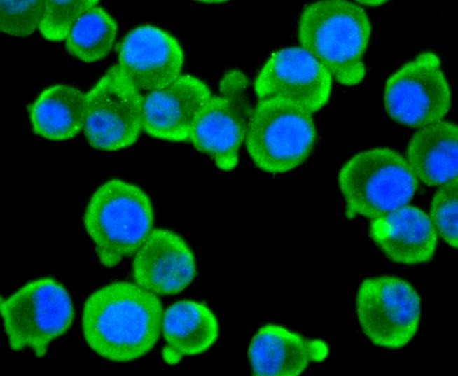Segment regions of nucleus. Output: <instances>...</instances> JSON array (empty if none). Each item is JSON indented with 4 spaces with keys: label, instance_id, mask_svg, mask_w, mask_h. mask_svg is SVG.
<instances>
[{
    "label": "nucleus",
    "instance_id": "10",
    "mask_svg": "<svg viewBox=\"0 0 458 376\" xmlns=\"http://www.w3.org/2000/svg\"><path fill=\"white\" fill-rule=\"evenodd\" d=\"M451 92L438 56L419 54L387 81L384 108L396 123L422 127L440 121L451 107Z\"/></svg>",
    "mask_w": 458,
    "mask_h": 376
},
{
    "label": "nucleus",
    "instance_id": "3",
    "mask_svg": "<svg viewBox=\"0 0 458 376\" xmlns=\"http://www.w3.org/2000/svg\"><path fill=\"white\" fill-rule=\"evenodd\" d=\"M153 219L151 201L141 188L111 179L93 193L83 223L99 262L113 267L137 253L152 231Z\"/></svg>",
    "mask_w": 458,
    "mask_h": 376
},
{
    "label": "nucleus",
    "instance_id": "16",
    "mask_svg": "<svg viewBox=\"0 0 458 376\" xmlns=\"http://www.w3.org/2000/svg\"><path fill=\"white\" fill-rule=\"evenodd\" d=\"M369 235L389 259L399 263L426 262L437 246V232L430 217L412 206L372 219Z\"/></svg>",
    "mask_w": 458,
    "mask_h": 376
},
{
    "label": "nucleus",
    "instance_id": "21",
    "mask_svg": "<svg viewBox=\"0 0 458 376\" xmlns=\"http://www.w3.org/2000/svg\"><path fill=\"white\" fill-rule=\"evenodd\" d=\"M98 3L97 0H44L39 32L48 41L65 40L78 18Z\"/></svg>",
    "mask_w": 458,
    "mask_h": 376
},
{
    "label": "nucleus",
    "instance_id": "8",
    "mask_svg": "<svg viewBox=\"0 0 458 376\" xmlns=\"http://www.w3.org/2000/svg\"><path fill=\"white\" fill-rule=\"evenodd\" d=\"M143 99L120 67H111L85 94L83 131L89 144L107 151L134 144L143 130Z\"/></svg>",
    "mask_w": 458,
    "mask_h": 376
},
{
    "label": "nucleus",
    "instance_id": "24",
    "mask_svg": "<svg viewBox=\"0 0 458 376\" xmlns=\"http://www.w3.org/2000/svg\"><path fill=\"white\" fill-rule=\"evenodd\" d=\"M359 3H362V4H366V5H380L382 4V3H385L386 1H359Z\"/></svg>",
    "mask_w": 458,
    "mask_h": 376
},
{
    "label": "nucleus",
    "instance_id": "11",
    "mask_svg": "<svg viewBox=\"0 0 458 376\" xmlns=\"http://www.w3.org/2000/svg\"><path fill=\"white\" fill-rule=\"evenodd\" d=\"M332 76L301 47L273 53L254 81L258 101L283 99L312 114L328 102Z\"/></svg>",
    "mask_w": 458,
    "mask_h": 376
},
{
    "label": "nucleus",
    "instance_id": "17",
    "mask_svg": "<svg viewBox=\"0 0 458 376\" xmlns=\"http://www.w3.org/2000/svg\"><path fill=\"white\" fill-rule=\"evenodd\" d=\"M458 129L438 121L419 127L406 148V160L424 183L441 186L457 178Z\"/></svg>",
    "mask_w": 458,
    "mask_h": 376
},
{
    "label": "nucleus",
    "instance_id": "6",
    "mask_svg": "<svg viewBox=\"0 0 458 376\" xmlns=\"http://www.w3.org/2000/svg\"><path fill=\"white\" fill-rule=\"evenodd\" d=\"M4 326L11 349L29 347L41 358L49 344L70 328L74 309L66 288L53 278L32 281L1 302Z\"/></svg>",
    "mask_w": 458,
    "mask_h": 376
},
{
    "label": "nucleus",
    "instance_id": "19",
    "mask_svg": "<svg viewBox=\"0 0 458 376\" xmlns=\"http://www.w3.org/2000/svg\"><path fill=\"white\" fill-rule=\"evenodd\" d=\"M85 116V94L67 85L46 88L29 108L34 132L53 141L76 136L84 127Z\"/></svg>",
    "mask_w": 458,
    "mask_h": 376
},
{
    "label": "nucleus",
    "instance_id": "14",
    "mask_svg": "<svg viewBox=\"0 0 458 376\" xmlns=\"http://www.w3.org/2000/svg\"><path fill=\"white\" fill-rule=\"evenodd\" d=\"M133 274L138 286L159 295L188 287L196 275L193 253L183 239L167 229L152 230L137 251Z\"/></svg>",
    "mask_w": 458,
    "mask_h": 376
},
{
    "label": "nucleus",
    "instance_id": "4",
    "mask_svg": "<svg viewBox=\"0 0 458 376\" xmlns=\"http://www.w3.org/2000/svg\"><path fill=\"white\" fill-rule=\"evenodd\" d=\"M348 218H376L405 206L418 181L406 159L389 148L361 151L349 159L338 174Z\"/></svg>",
    "mask_w": 458,
    "mask_h": 376
},
{
    "label": "nucleus",
    "instance_id": "22",
    "mask_svg": "<svg viewBox=\"0 0 458 376\" xmlns=\"http://www.w3.org/2000/svg\"><path fill=\"white\" fill-rule=\"evenodd\" d=\"M458 179L440 186L431 201L430 219L440 236L452 247L458 245Z\"/></svg>",
    "mask_w": 458,
    "mask_h": 376
},
{
    "label": "nucleus",
    "instance_id": "12",
    "mask_svg": "<svg viewBox=\"0 0 458 376\" xmlns=\"http://www.w3.org/2000/svg\"><path fill=\"white\" fill-rule=\"evenodd\" d=\"M118 66L139 91L165 88L181 74L184 55L179 41L151 25L130 31L121 42Z\"/></svg>",
    "mask_w": 458,
    "mask_h": 376
},
{
    "label": "nucleus",
    "instance_id": "13",
    "mask_svg": "<svg viewBox=\"0 0 458 376\" xmlns=\"http://www.w3.org/2000/svg\"><path fill=\"white\" fill-rule=\"evenodd\" d=\"M211 96L202 81L181 75L169 85L144 96L143 130L162 140L189 141L194 121Z\"/></svg>",
    "mask_w": 458,
    "mask_h": 376
},
{
    "label": "nucleus",
    "instance_id": "20",
    "mask_svg": "<svg viewBox=\"0 0 458 376\" xmlns=\"http://www.w3.org/2000/svg\"><path fill=\"white\" fill-rule=\"evenodd\" d=\"M117 24L102 8L94 6L78 18L65 39L69 53L86 63L102 60L111 52Z\"/></svg>",
    "mask_w": 458,
    "mask_h": 376
},
{
    "label": "nucleus",
    "instance_id": "9",
    "mask_svg": "<svg viewBox=\"0 0 458 376\" xmlns=\"http://www.w3.org/2000/svg\"><path fill=\"white\" fill-rule=\"evenodd\" d=\"M356 307L363 332L377 346L401 348L417 330L420 298L402 279L381 276L365 279L357 291Z\"/></svg>",
    "mask_w": 458,
    "mask_h": 376
},
{
    "label": "nucleus",
    "instance_id": "2",
    "mask_svg": "<svg viewBox=\"0 0 458 376\" xmlns=\"http://www.w3.org/2000/svg\"><path fill=\"white\" fill-rule=\"evenodd\" d=\"M371 34L369 18L358 4L324 0L305 6L298 39L335 81L345 86L360 83L366 75L363 60Z\"/></svg>",
    "mask_w": 458,
    "mask_h": 376
},
{
    "label": "nucleus",
    "instance_id": "15",
    "mask_svg": "<svg viewBox=\"0 0 458 376\" xmlns=\"http://www.w3.org/2000/svg\"><path fill=\"white\" fill-rule=\"evenodd\" d=\"M328 354L327 344L276 324L261 327L251 339L248 356L253 372L262 376H296L311 362Z\"/></svg>",
    "mask_w": 458,
    "mask_h": 376
},
{
    "label": "nucleus",
    "instance_id": "5",
    "mask_svg": "<svg viewBox=\"0 0 458 376\" xmlns=\"http://www.w3.org/2000/svg\"><path fill=\"white\" fill-rule=\"evenodd\" d=\"M316 139L312 114L283 99L258 101L245 137L247 151L257 167L272 174L300 166Z\"/></svg>",
    "mask_w": 458,
    "mask_h": 376
},
{
    "label": "nucleus",
    "instance_id": "18",
    "mask_svg": "<svg viewBox=\"0 0 458 376\" xmlns=\"http://www.w3.org/2000/svg\"><path fill=\"white\" fill-rule=\"evenodd\" d=\"M162 327L166 342L162 358L170 365L177 363L183 356L205 351L218 336V324L214 313L204 305L193 300H181L168 307Z\"/></svg>",
    "mask_w": 458,
    "mask_h": 376
},
{
    "label": "nucleus",
    "instance_id": "1",
    "mask_svg": "<svg viewBox=\"0 0 458 376\" xmlns=\"http://www.w3.org/2000/svg\"><path fill=\"white\" fill-rule=\"evenodd\" d=\"M163 312L155 293L117 281L94 292L84 304V338L99 356L114 362L146 354L160 335Z\"/></svg>",
    "mask_w": 458,
    "mask_h": 376
},
{
    "label": "nucleus",
    "instance_id": "23",
    "mask_svg": "<svg viewBox=\"0 0 458 376\" xmlns=\"http://www.w3.org/2000/svg\"><path fill=\"white\" fill-rule=\"evenodd\" d=\"M43 0H1L0 30L8 35L25 37L39 27Z\"/></svg>",
    "mask_w": 458,
    "mask_h": 376
},
{
    "label": "nucleus",
    "instance_id": "7",
    "mask_svg": "<svg viewBox=\"0 0 458 376\" xmlns=\"http://www.w3.org/2000/svg\"><path fill=\"white\" fill-rule=\"evenodd\" d=\"M248 88V78L242 71H228L218 93L211 97L193 123L189 141L224 172L235 168L245 140L254 109Z\"/></svg>",
    "mask_w": 458,
    "mask_h": 376
}]
</instances>
